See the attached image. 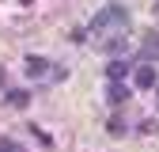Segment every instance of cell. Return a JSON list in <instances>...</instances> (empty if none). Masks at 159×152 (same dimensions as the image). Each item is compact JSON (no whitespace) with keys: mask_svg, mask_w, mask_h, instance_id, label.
I'll list each match as a JSON object with an SVG mask.
<instances>
[{"mask_svg":"<svg viewBox=\"0 0 159 152\" xmlns=\"http://www.w3.org/2000/svg\"><path fill=\"white\" fill-rule=\"evenodd\" d=\"M49 61L46 57H27V76H49Z\"/></svg>","mask_w":159,"mask_h":152,"instance_id":"obj_6","label":"cell"},{"mask_svg":"<svg viewBox=\"0 0 159 152\" xmlns=\"http://www.w3.org/2000/svg\"><path fill=\"white\" fill-rule=\"evenodd\" d=\"M133 80H136V88H155L159 76H155V69H152L148 61H140V65H136V72H133Z\"/></svg>","mask_w":159,"mask_h":152,"instance_id":"obj_3","label":"cell"},{"mask_svg":"<svg viewBox=\"0 0 159 152\" xmlns=\"http://www.w3.org/2000/svg\"><path fill=\"white\" fill-rule=\"evenodd\" d=\"M125 23H129V12H125L121 4H106L102 12L91 19V27H95V31H121Z\"/></svg>","mask_w":159,"mask_h":152,"instance_id":"obj_1","label":"cell"},{"mask_svg":"<svg viewBox=\"0 0 159 152\" xmlns=\"http://www.w3.org/2000/svg\"><path fill=\"white\" fill-rule=\"evenodd\" d=\"M155 103H159V95H155Z\"/></svg>","mask_w":159,"mask_h":152,"instance_id":"obj_12","label":"cell"},{"mask_svg":"<svg viewBox=\"0 0 159 152\" xmlns=\"http://www.w3.org/2000/svg\"><path fill=\"white\" fill-rule=\"evenodd\" d=\"M19 4H30V0H19Z\"/></svg>","mask_w":159,"mask_h":152,"instance_id":"obj_11","label":"cell"},{"mask_svg":"<svg viewBox=\"0 0 159 152\" xmlns=\"http://www.w3.org/2000/svg\"><path fill=\"white\" fill-rule=\"evenodd\" d=\"M30 133H34V137H38V141H42V145H53V137H49V133H46V129H38V126H30Z\"/></svg>","mask_w":159,"mask_h":152,"instance_id":"obj_9","label":"cell"},{"mask_svg":"<svg viewBox=\"0 0 159 152\" xmlns=\"http://www.w3.org/2000/svg\"><path fill=\"white\" fill-rule=\"evenodd\" d=\"M102 50H106V57L114 61V57H121V53H125V38H121V34H114V38H106V42H102Z\"/></svg>","mask_w":159,"mask_h":152,"instance_id":"obj_7","label":"cell"},{"mask_svg":"<svg viewBox=\"0 0 159 152\" xmlns=\"http://www.w3.org/2000/svg\"><path fill=\"white\" fill-rule=\"evenodd\" d=\"M106 99H110V103H125V99H129V88H125L121 80H110V84H106Z\"/></svg>","mask_w":159,"mask_h":152,"instance_id":"obj_5","label":"cell"},{"mask_svg":"<svg viewBox=\"0 0 159 152\" xmlns=\"http://www.w3.org/2000/svg\"><path fill=\"white\" fill-rule=\"evenodd\" d=\"M129 76V65L121 61V57H114V61H106V80H125Z\"/></svg>","mask_w":159,"mask_h":152,"instance_id":"obj_4","label":"cell"},{"mask_svg":"<svg viewBox=\"0 0 159 152\" xmlns=\"http://www.w3.org/2000/svg\"><path fill=\"white\" fill-rule=\"evenodd\" d=\"M30 103V91H23V88H15V91H8V107H19V110H23Z\"/></svg>","mask_w":159,"mask_h":152,"instance_id":"obj_8","label":"cell"},{"mask_svg":"<svg viewBox=\"0 0 159 152\" xmlns=\"http://www.w3.org/2000/svg\"><path fill=\"white\" fill-rule=\"evenodd\" d=\"M140 57L152 65V61H159V31H148L144 34V42H140Z\"/></svg>","mask_w":159,"mask_h":152,"instance_id":"obj_2","label":"cell"},{"mask_svg":"<svg viewBox=\"0 0 159 152\" xmlns=\"http://www.w3.org/2000/svg\"><path fill=\"white\" fill-rule=\"evenodd\" d=\"M0 84H4V72H0Z\"/></svg>","mask_w":159,"mask_h":152,"instance_id":"obj_10","label":"cell"}]
</instances>
